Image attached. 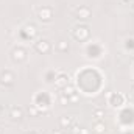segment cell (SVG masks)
I'll return each instance as SVG.
<instances>
[{
  "mask_svg": "<svg viewBox=\"0 0 134 134\" xmlns=\"http://www.w3.org/2000/svg\"><path fill=\"white\" fill-rule=\"evenodd\" d=\"M50 48H52V45H50V42L47 39H41V41L34 42V50L37 53H41V55H47L50 52Z\"/></svg>",
  "mask_w": 134,
  "mask_h": 134,
  "instance_id": "obj_1",
  "label": "cell"
},
{
  "mask_svg": "<svg viewBox=\"0 0 134 134\" xmlns=\"http://www.w3.org/2000/svg\"><path fill=\"white\" fill-rule=\"evenodd\" d=\"M37 17H39V20H42V22H48V20H52V17H53V11H52V8H48V6H42V8L37 11Z\"/></svg>",
  "mask_w": 134,
  "mask_h": 134,
  "instance_id": "obj_2",
  "label": "cell"
},
{
  "mask_svg": "<svg viewBox=\"0 0 134 134\" xmlns=\"http://www.w3.org/2000/svg\"><path fill=\"white\" fill-rule=\"evenodd\" d=\"M75 14H76L78 19H81V20H87V19L92 16V9H91L89 6H80V8H76Z\"/></svg>",
  "mask_w": 134,
  "mask_h": 134,
  "instance_id": "obj_3",
  "label": "cell"
},
{
  "mask_svg": "<svg viewBox=\"0 0 134 134\" xmlns=\"http://www.w3.org/2000/svg\"><path fill=\"white\" fill-rule=\"evenodd\" d=\"M0 83L5 84V86H11V84L14 83V73H13L11 70L2 72V75H0Z\"/></svg>",
  "mask_w": 134,
  "mask_h": 134,
  "instance_id": "obj_4",
  "label": "cell"
},
{
  "mask_svg": "<svg viewBox=\"0 0 134 134\" xmlns=\"http://www.w3.org/2000/svg\"><path fill=\"white\" fill-rule=\"evenodd\" d=\"M25 59H27V52H25L24 48L17 47V48L13 50V61H16V63H22V61H25Z\"/></svg>",
  "mask_w": 134,
  "mask_h": 134,
  "instance_id": "obj_5",
  "label": "cell"
},
{
  "mask_svg": "<svg viewBox=\"0 0 134 134\" xmlns=\"http://www.w3.org/2000/svg\"><path fill=\"white\" fill-rule=\"evenodd\" d=\"M73 36H75V39H78V41H86L87 36H89V30H87V27H78V28H75Z\"/></svg>",
  "mask_w": 134,
  "mask_h": 134,
  "instance_id": "obj_6",
  "label": "cell"
},
{
  "mask_svg": "<svg viewBox=\"0 0 134 134\" xmlns=\"http://www.w3.org/2000/svg\"><path fill=\"white\" fill-rule=\"evenodd\" d=\"M9 117H11L13 120H20V119L24 117V111H22V108H11V111H9Z\"/></svg>",
  "mask_w": 134,
  "mask_h": 134,
  "instance_id": "obj_7",
  "label": "cell"
},
{
  "mask_svg": "<svg viewBox=\"0 0 134 134\" xmlns=\"http://www.w3.org/2000/svg\"><path fill=\"white\" fill-rule=\"evenodd\" d=\"M67 83H69V76H67L66 73H59L58 78L55 80V84H56L58 87H66Z\"/></svg>",
  "mask_w": 134,
  "mask_h": 134,
  "instance_id": "obj_8",
  "label": "cell"
},
{
  "mask_svg": "<svg viewBox=\"0 0 134 134\" xmlns=\"http://www.w3.org/2000/svg\"><path fill=\"white\" fill-rule=\"evenodd\" d=\"M59 125H61V128H70L72 125H73V117H69V115H63L61 119H59Z\"/></svg>",
  "mask_w": 134,
  "mask_h": 134,
  "instance_id": "obj_9",
  "label": "cell"
},
{
  "mask_svg": "<svg viewBox=\"0 0 134 134\" xmlns=\"http://www.w3.org/2000/svg\"><path fill=\"white\" fill-rule=\"evenodd\" d=\"M94 133L95 134H104L106 133V126H104V123L98 120V122H95V125H94Z\"/></svg>",
  "mask_w": 134,
  "mask_h": 134,
  "instance_id": "obj_10",
  "label": "cell"
},
{
  "mask_svg": "<svg viewBox=\"0 0 134 134\" xmlns=\"http://www.w3.org/2000/svg\"><path fill=\"white\" fill-rule=\"evenodd\" d=\"M56 48H58L59 52H67V50H69V42H67V41H64V39L58 41V44H56Z\"/></svg>",
  "mask_w": 134,
  "mask_h": 134,
  "instance_id": "obj_11",
  "label": "cell"
},
{
  "mask_svg": "<svg viewBox=\"0 0 134 134\" xmlns=\"http://www.w3.org/2000/svg\"><path fill=\"white\" fill-rule=\"evenodd\" d=\"M73 94H75V87L73 86H66L64 87V95L66 97H73Z\"/></svg>",
  "mask_w": 134,
  "mask_h": 134,
  "instance_id": "obj_12",
  "label": "cell"
},
{
  "mask_svg": "<svg viewBox=\"0 0 134 134\" xmlns=\"http://www.w3.org/2000/svg\"><path fill=\"white\" fill-rule=\"evenodd\" d=\"M25 31L30 34V37H33V36H36V27L34 25H27L25 27Z\"/></svg>",
  "mask_w": 134,
  "mask_h": 134,
  "instance_id": "obj_13",
  "label": "cell"
},
{
  "mask_svg": "<svg viewBox=\"0 0 134 134\" xmlns=\"http://www.w3.org/2000/svg\"><path fill=\"white\" fill-rule=\"evenodd\" d=\"M94 117H95L97 120H101V119L104 117V111H103V109H95V111H94Z\"/></svg>",
  "mask_w": 134,
  "mask_h": 134,
  "instance_id": "obj_14",
  "label": "cell"
},
{
  "mask_svg": "<svg viewBox=\"0 0 134 134\" xmlns=\"http://www.w3.org/2000/svg\"><path fill=\"white\" fill-rule=\"evenodd\" d=\"M28 112H30L33 117H37V114H39V109H37L36 106H30V108H28Z\"/></svg>",
  "mask_w": 134,
  "mask_h": 134,
  "instance_id": "obj_15",
  "label": "cell"
},
{
  "mask_svg": "<svg viewBox=\"0 0 134 134\" xmlns=\"http://www.w3.org/2000/svg\"><path fill=\"white\" fill-rule=\"evenodd\" d=\"M72 134H81V128L78 125H72Z\"/></svg>",
  "mask_w": 134,
  "mask_h": 134,
  "instance_id": "obj_16",
  "label": "cell"
},
{
  "mask_svg": "<svg viewBox=\"0 0 134 134\" xmlns=\"http://www.w3.org/2000/svg\"><path fill=\"white\" fill-rule=\"evenodd\" d=\"M59 101H61V104H67V103H69V97L61 95V97H59Z\"/></svg>",
  "mask_w": 134,
  "mask_h": 134,
  "instance_id": "obj_17",
  "label": "cell"
},
{
  "mask_svg": "<svg viewBox=\"0 0 134 134\" xmlns=\"http://www.w3.org/2000/svg\"><path fill=\"white\" fill-rule=\"evenodd\" d=\"M81 134H89V133H87V131H86L84 128H81Z\"/></svg>",
  "mask_w": 134,
  "mask_h": 134,
  "instance_id": "obj_18",
  "label": "cell"
},
{
  "mask_svg": "<svg viewBox=\"0 0 134 134\" xmlns=\"http://www.w3.org/2000/svg\"><path fill=\"white\" fill-rule=\"evenodd\" d=\"M52 134H63V133H59V131H53Z\"/></svg>",
  "mask_w": 134,
  "mask_h": 134,
  "instance_id": "obj_19",
  "label": "cell"
},
{
  "mask_svg": "<svg viewBox=\"0 0 134 134\" xmlns=\"http://www.w3.org/2000/svg\"><path fill=\"white\" fill-rule=\"evenodd\" d=\"M131 92H133V95H134V84L131 86Z\"/></svg>",
  "mask_w": 134,
  "mask_h": 134,
  "instance_id": "obj_20",
  "label": "cell"
},
{
  "mask_svg": "<svg viewBox=\"0 0 134 134\" xmlns=\"http://www.w3.org/2000/svg\"><path fill=\"white\" fill-rule=\"evenodd\" d=\"M0 114H2V106H0Z\"/></svg>",
  "mask_w": 134,
  "mask_h": 134,
  "instance_id": "obj_21",
  "label": "cell"
},
{
  "mask_svg": "<svg viewBox=\"0 0 134 134\" xmlns=\"http://www.w3.org/2000/svg\"><path fill=\"white\" fill-rule=\"evenodd\" d=\"M27 134H36V133H27Z\"/></svg>",
  "mask_w": 134,
  "mask_h": 134,
  "instance_id": "obj_22",
  "label": "cell"
},
{
  "mask_svg": "<svg viewBox=\"0 0 134 134\" xmlns=\"http://www.w3.org/2000/svg\"><path fill=\"white\" fill-rule=\"evenodd\" d=\"M133 8H134V2H133Z\"/></svg>",
  "mask_w": 134,
  "mask_h": 134,
  "instance_id": "obj_23",
  "label": "cell"
},
{
  "mask_svg": "<svg viewBox=\"0 0 134 134\" xmlns=\"http://www.w3.org/2000/svg\"><path fill=\"white\" fill-rule=\"evenodd\" d=\"M125 2H128V0H125Z\"/></svg>",
  "mask_w": 134,
  "mask_h": 134,
  "instance_id": "obj_24",
  "label": "cell"
}]
</instances>
